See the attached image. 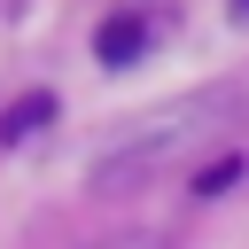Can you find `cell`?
<instances>
[{
	"label": "cell",
	"instance_id": "cell-1",
	"mask_svg": "<svg viewBox=\"0 0 249 249\" xmlns=\"http://www.w3.org/2000/svg\"><path fill=\"white\" fill-rule=\"evenodd\" d=\"M210 109H226V93H195V101H179V109H163V117H148V132H132L124 148H109L101 163H93V187L101 195H124L140 171H156L187 132H195V117H210Z\"/></svg>",
	"mask_w": 249,
	"mask_h": 249
},
{
	"label": "cell",
	"instance_id": "cell-2",
	"mask_svg": "<svg viewBox=\"0 0 249 249\" xmlns=\"http://www.w3.org/2000/svg\"><path fill=\"white\" fill-rule=\"evenodd\" d=\"M140 47H148V23H140V16H109V23L93 31V54H101V62H117V70H124V62H140Z\"/></svg>",
	"mask_w": 249,
	"mask_h": 249
},
{
	"label": "cell",
	"instance_id": "cell-3",
	"mask_svg": "<svg viewBox=\"0 0 249 249\" xmlns=\"http://www.w3.org/2000/svg\"><path fill=\"white\" fill-rule=\"evenodd\" d=\"M47 117H54V93H23V101H16L8 117H0V140L16 148V140H23V132H39Z\"/></svg>",
	"mask_w": 249,
	"mask_h": 249
},
{
	"label": "cell",
	"instance_id": "cell-4",
	"mask_svg": "<svg viewBox=\"0 0 249 249\" xmlns=\"http://www.w3.org/2000/svg\"><path fill=\"white\" fill-rule=\"evenodd\" d=\"M233 179H241V156H218V163H210V171L195 179V195H226Z\"/></svg>",
	"mask_w": 249,
	"mask_h": 249
},
{
	"label": "cell",
	"instance_id": "cell-5",
	"mask_svg": "<svg viewBox=\"0 0 249 249\" xmlns=\"http://www.w3.org/2000/svg\"><path fill=\"white\" fill-rule=\"evenodd\" d=\"M233 23H249V0H233Z\"/></svg>",
	"mask_w": 249,
	"mask_h": 249
}]
</instances>
